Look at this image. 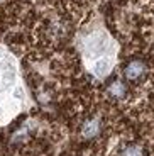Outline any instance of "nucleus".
<instances>
[{"mask_svg":"<svg viewBox=\"0 0 154 156\" xmlns=\"http://www.w3.org/2000/svg\"><path fill=\"white\" fill-rule=\"evenodd\" d=\"M98 133H100V121L98 119H90L81 127V134L85 137H88V139L90 137H95Z\"/></svg>","mask_w":154,"mask_h":156,"instance_id":"nucleus-2","label":"nucleus"},{"mask_svg":"<svg viewBox=\"0 0 154 156\" xmlns=\"http://www.w3.org/2000/svg\"><path fill=\"white\" fill-rule=\"evenodd\" d=\"M120 156H144V153L139 146H127L120 151Z\"/></svg>","mask_w":154,"mask_h":156,"instance_id":"nucleus-4","label":"nucleus"},{"mask_svg":"<svg viewBox=\"0 0 154 156\" xmlns=\"http://www.w3.org/2000/svg\"><path fill=\"white\" fill-rule=\"evenodd\" d=\"M108 71V61H100L96 65V73L98 75H105Z\"/></svg>","mask_w":154,"mask_h":156,"instance_id":"nucleus-5","label":"nucleus"},{"mask_svg":"<svg viewBox=\"0 0 154 156\" xmlns=\"http://www.w3.org/2000/svg\"><path fill=\"white\" fill-rule=\"evenodd\" d=\"M108 94L115 98H120L127 94V87H125V83L120 82V80H115V82H112L110 87H108Z\"/></svg>","mask_w":154,"mask_h":156,"instance_id":"nucleus-3","label":"nucleus"},{"mask_svg":"<svg viewBox=\"0 0 154 156\" xmlns=\"http://www.w3.org/2000/svg\"><path fill=\"white\" fill-rule=\"evenodd\" d=\"M124 75L129 82H139L141 78L146 75V65H144L141 59H134L124 68Z\"/></svg>","mask_w":154,"mask_h":156,"instance_id":"nucleus-1","label":"nucleus"}]
</instances>
